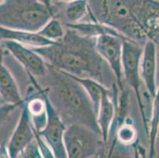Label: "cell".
<instances>
[{"label":"cell","mask_w":159,"mask_h":158,"mask_svg":"<svg viewBox=\"0 0 159 158\" xmlns=\"http://www.w3.org/2000/svg\"><path fill=\"white\" fill-rule=\"evenodd\" d=\"M0 158H11L7 150V142H2L0 144Z\"/></svg>","instance_id":"cell-24"},{"label":"cell","mask_w":159,"mask_h":158,"mask_svg":"<svg viewBox=\"0 0 159 158\" xmlns=\"http://www.w3.org/2000/svg\"><path fill=\"white\" fill-rule=\"evenodd\" d=\"M146 151L138 142L135 145V158H146Z\"/></svg>","instance_id":"cell-23"},{"label":"cell","mask_w":159,"mask_h":158,"mask_svg":"<svg viewBox=\"0 0 159 158\" xmlns=\"http://www.w3.org/2000/svg\"><path fill=\"white\" fill-rule=\"evenodd\" d=\"M116 138L125 145H135L138 142L136 130L131 123L127 122V119L117 128Z\"/></svg>","instance_id":"cell-19"},{"label":"cell","mask_w":159,"mask_h":158,"mask_svg":"<svg viewBox=\"0 0 159 158\" xmlns=\"http://www.w3.org/2000/svg\"><path fill=\"white\" fill-rule=\"evenodd\" d=\"M40 36L51 41H58L65 34V27L63 23L56 17H52L39 32Z\"/></svg>","instance_id":"cell-18"},{"label":"cell","mask_w":159,"mask_h":158,"mask_svg":"<svg viewBox=\"0 0 159 158\" xmlns=\"http://www.w3.org/2000/svg\"><path fill=\"white\" fill-rule=\"evenodd\" d=\"M21 158H44L36 139L33 140L20 154Z\"/></svg>","instance_id":"cell-20"},{"label":"cell","mask_w":159,"mask_h":158,"mask_svg":"<svg viewBox=\"0 0 159 158\" xmlns=\"http://www.w3.org/2000/svg\"><path fill=\"white\" fill-rule=\"evenodd\" d=\"M3 1H4V0H0V3H1V2H3Z\"/></svg>","instance_id":"cell-30"},{"label":"cell","mask_w":159,"mask_h":158,"mask_svg":"<svg viewBox=\"0 0 159 158\" xmlns=\"http://www.w3.org/2000/svg\"><path fill=\"white\" fill-rule=\"evenodd\" d=\"M102 153H100V154H98V155H96V156H93V158H101V155H102Z\"/></svg>","instance_id":"cell-27"},{"label":"cell","mask_w":159,"mask_h":158,"mask_svg":"<svg viewBox=\"0 0 159 158\" xmlns=\"http://www.w3.org/2000/svg\"><path fill=\"white\" fill-rule=\"evenodd\" d=\"M37 91L44 97L47 108V122L39 134L52 151L56 158H67L64 144V133L66 126L49 101L46 89L38 86Z\"/></svg>","instance_id":"cell-6"},{"label":"cell","mask_w":159,"mask_h":158,"mask_svg":"<svg viewBox=\"0 0 159 158\" xmlns=\"http://www.w3.org/2000/svg\"><path fill=\"white\" fill-rule=\"evenodd\" d=\"M34 139V127L27 105L26 98H25L18 121L7 144L10 157L19 158L21 151Z\"/></svg>","instance_id":"cell-10"},{"label":"cell","mask_w":159,"mask_h":158,"mask_svg":"<svg viewBox=\"0 0 159 158\" xmlns=\"http://www.w3.org/2000/svg\"><path fill=\"white\" fill-rule=\"evenodd\" d=\"M96 39L65 28L64 36L60 40L33 49L49 66L78 78H92L108 88L105 73L108 64L98 54Z\"/></svg>","instance_id":"cell-1"},{"label":"cell","mask_w":159,"mask_h":158,"mask_svg":"<svg viewBox=\"0 0 159 158\" xmlns=\"http://www.w3.org/2000/svg\"><path fill=\"white\" fill-rule=\"evenodd\" d=\"M125 39L114 35H102L96 39V49L111 70L120 92L125 90L122 66L123 42Z\"/></svg>","instance_id":"cell-7"},{"label":"cell","mask_w":159,"mask_h":158,"mask_svg":"<svg viewBox=\"0 0 159 158\" xmlns=\"http://www.w3.org/2000/svg\"><path fill=\"white\" fill-rule=\"evenodd\" d=\"M73 1V0H53V3L54 2H67Z\"/></svg>","instance_id":"cell-26"},{"label":"cell","mask_w":159,"mask_h":158,"mask_svg":"<svg viewBox=\"0 0 159 158\" xmlns=\"http://www.w3.org/2000/svg\"><path fill=\"white\" fill-rule=\"evenodd\" d=\"M0 45L24 67L30 78H42L48 73L47 63L32 47L12 40L0 42Z\"/></svg>","instance_id":"cell-9"},{"label":"cell","mask_w":159,"mask_h":158,"mask_svg":"<svg viewBox=\"0 0 159 158\" xmlns=\"http://www.w3.org/2000/svg\"><path fill=\"white\" fill-rule=\"evenodd\" d=\"M0 98L6 104L17 107H21L25 102L15 78L2 59H0Z\"/></svg>","instance_id":"cell-14"},{"label":"cell","mask_w":159,"mask_h":158,"mask_svg":"<svg viewBox=\"0 0 159 158\" xmlns=\"http://www.w3.org/2000/svg\"><path fill=\"white\" fill-rule=\"evenodd\" d=\"M17 106L11 105V104H6L3 101L0 102V127L4 124L6 120H7L8 116L11 112L14 111Z\"/></svg>","instance_id":"cell-22"},{"label":"cell","mask_w":159,"mask_h":158,"mask_svg":"<svg viewBox=\"0 0 159 158\" xmlns=\"http://www.w3.org/2000/svg\"><path fill=\"white\" fill-rule=\"evenodd\" d=\"M40 2L44 3V5L47 6L49 9H51L52 11V5H53V0H39Z\"/></svg>","instance_id":"cell-25"},{"label":"cell","mask_w":159,"mask_h":158,"mask_svg":"<svg viewBox=\"0 0 159 158\" xmlns=\"http://www.w3.org/2000/svg\"><path fill=\"white\" fill-rule=\"evenodd\" d=\"M108 145L105 158H135V145H125L116 138V130L108 134Z\"/></svg>","instance_id":"cell-16"},{"label":"cell","mask_w":159,"mask_h":158,"mask_svg":"<svg viewBox=\"0 0 159 158\" xmlns=\"http://www.w3.org/2000/svg\"><path fill=\"white\" fill-rule=\"evenodd\" d=\"M141 0H87L88 17L114 29L120 34L143 46L147 37L139 23Z\"/></svg>","instance_id":"cell-3"},{"label":"cell","mask_w":159,"mask_h":158,"mask_svg":"<svg viewBox=\"0 0 159 158\" xmlns=\"http://www.w3.org/2000/svg\"><path fill=\"white\" fill-rule=\"evenodd\" d=\"M154 41L147 40L143 46L140 61V75L142 81L153 98L157 93L156 70H157V47Z\"/></svg>","instance_id":"cell-11"},{"label":"cell","mask_w":159,"mask_h":158,"mask_svg":"<svg viewBox=\"0 0 159 158\" xmlns=\"http://www.w3.org/2000/svg\"><path fill=\"white\" fill-rule=\"evenodd\" d=\"M34 133H35L36 141H37V144H38L39 149H40V152L42 153L44 158H56L51 149L49 148V146H48L47 143L44 142V140L42 138V137L40 136V134H39L38 131H37V130H35V129H34Z\"/></svg>","instance_id":"cell-21"},{"label":"cell","mask_w":159,"mask_h":158,"mask_svg":"<svg viewBox=\"0 0 159 158\" xmlns=\"http://www.w3.org/2000/svg\"><path fill=\"white\" fill-rule=\"evenodd\" d=\"M114 85L112 90L103 96L97 114V123L105 145L108 142L110 128L116 114L117 101L114 100Z\"/></svg>","instance_id":"cell-13"},{"label":"cell","mask_w":159,"mask_h":158,"mask_svg":"<svg viewBox=\"0 0 159 158\" xmlns=\"http://www.w3.org/2000/svg\"><path fill=\"white\" fill-rule=\"evenodd\" d=\"M155 158H159V153H158V155H157V156H155Z\"/></svg>","instance_id":"cell-29"},{"label":"cell","mask_w":159,"mask_h":158,"mask_svg":"<svg viewBox=\"0 0 159 158\" xmlns=\"http://www.w3.org/2000/svg\"><path fill=\"white\" fill-rule=\"evenodd\" d=\"M70 75L75 80L77 81L83 87V89L86 90V92L87 93L88 96L89 97V99H90L91 102L93 104V106L94 108L95 112H96L97 115L100 106V103H101L103 96L106 93L109 92L111 89L109 88H107L105 85H104L101 82L94 80V79H92V78H78V77L73 76L71 74Z\"/></svg>","instance_id":"cell-15"},{"label":"cell","mask_w":159,"mask_h":158,"mask_svg":"<svg viewBox=\"0 0 159 158\" xmlns=\"http://www.w3.org/2000/svg\"><path fill=\"white\" fill-rule=\"evenodd\" d=\"M143 46L131 40L123 42L122 66L124 82L131 87L136 97L138 104L141 101L142 90L145 85L140 75V61Z\"/></svg>","instance_id":"cell-8"},{"label":"cell","mask_w":159,"mask_h":158,"mask_svg":"<svg viewBox=\"0 0 159 158\" xmlns=\"http://www.w3.org/2000/svg\"><path fill=\"white\" fill-rule=\"evenodd\" d=\"M159 130V87L157 89L156 95L153 99L152 105V115H151V121H150V130L147 136L149 139V157L155 158V146L157 140V134Z\"/></svg>","instance_id":"cell-17"},{"label":"cell","mask_w":159,"mask_h":158,"mask_svg":"<svg viewBox=\"0 0 159 158\" xmlns=\"http://www.w3.org/2000/svg\"><path fill=\"white\" fill-rule=\"evenodd\" d=\"M54 17L63 25L85 21L88 17L87 0H73L67 2H54L52 5Z\"/></svg>","instance_id":"cell-12"},{"label":"cell","mask_w":159,"mask_h":158,"mask_svg":"<svg viewBox=\"0 0 159 158\" xmlns=\"http://www.w3.org/2000/svg\"><path fill=\"white\" fill-rule=\"evenodd\" d=\"M44 89L52 105L66 126L79 124L101 134L93 104L83 87L69 74L48 64Z\"/></svg>","instance_id":"cell-2"},{"label":"cell","mask_w":159,"mask_h":158,"mask_svg":"<svg viewBox=\"0 0 159 158\" xmlns=\"http://www.w3.org/2000/svg\"><path fill=\"white\" fill-rule=\"evenodd\" d=\"M54 17L39 0H4L0 3V26L37 33Z\"/></svg>","instance_id":"cell-4"},{"label":"cell","mask_w":159,"mask_h":158,"mask_svg":"<svg viewBox=\"0 0 159 158\" xmlns=\"http://www.w3.org/2000/svg\"><path fill=\"white\" fill-rule=\"evenodd\" d=\"M0 59H2V51L0 50Z\"/></svg>","instance_id":"cell-28"},{"label":"cell","mask_w":159,"mask_h":158,"mask_svg":"<svg viewBox=\"0 0 159 158\" xmlns=\"http://www.w3.org/2000/svg\"><path fill=\"white\" fill-rule=\"evenodd\" d=\"M64 144L67 158H93L106 146L101 134L79 124L66 127Z\"/></svg>","instance_id":"cell-5"}]
</instances>
